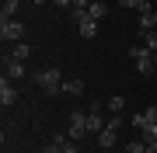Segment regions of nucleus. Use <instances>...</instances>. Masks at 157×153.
Returning a JSON list of instances; mask_svg holds the SVG:
<instances>
[{"mask_svg": "<svg viewBox=\"0 0 157 153\" xmlns=\"http://www.w3.org/2000/svg\"><path fill=\"white\" fill-rule=\"evenodd\" d=\"M35 87H39L42 94H59L63 91V73L56 66H45V70L35 73Z\"/></svg>", "mask_w": 157, "mask_h": 153, "instance_id": "nucleus-1", "label": "nucleus"}, {"mask_svg": "<svg viewBox=\"0 0 157 153\" xmlns=\"http://www.w3.org/2000/svg\"><path fill=\"white\" fill-rule=\"evenodd\" d=\"M129 56H133V63H136V70H140V73L143 77H150L154 73V52L150 49H147V46H133V49H129Z\"/></svg>", "mask_w": 157, "mask_h": 153, "instance_id": "nucleus-2", "label": "nucleus"}, {"mask_svg": "<svg viewBox=\"0 0 157 153\" xmlns=\"http://www.w3.org/2000/svg\"><path fill=\"white\" fill-rule=\"evenodd\" d=\"M0 38H4V42H21L25 38V24L14 21V17H11V21H0Z\"/></svg>", "mask_w": 157, "mask_h": 153, "instance_id": "nucleus-3", "label": "nucleus"}, {"mask_svg": "<svg viewBox=\"0 0 157 153\" xmlns=\"http://www.w3.org/2000/svg\"><path fill=\"white\" fill-rule=\"evenodd\" d=\"M70 139H84L87 136V115L84 111H73L70 115V132H67Z\"/></svg>", "mask_w": 157, "mask_h": 153, "instance_id": "nucleus-4", "label": "nucleus"}, {"mask_svg": "<svg viewBox=\"0 0 157 153\" xmlns=\"http://www.w3.org/2000/svg\"><path fill=\"white\" fill-rule=\"evenodd\" d=\"M133 125L143 129V143H157V122H147V115H133Z\"/></svg>", "mask_w": 157, "mask_h": 153, "instance_id": "nucleus-5", "label": "nucleus"}, {"mask_svg": "<svg viewBox=\"0 0 157 153\" xmlns=\"http://www.w3.org/2000/svg\"><path fill=\"white\" fill-rule=\"evenodd\" d=\"M4 70H7V80H21L25 77V63L14 59V56H4Z\"/></svg>", "mask_w": 157, "mask_h": 153, "instance_id": "nucleus-6", "label": "nucleus"}, {"mask_svg": "<svg viewBox=\"0 0 157 153\" xmlns=\"http://www.w3.org/2000/svg\"><path fill=\"white\" fill-rule=\"evenodd\" d=\"M77 31L84 35V38H94V35H98V21H94L91 14H84V17L77 21Z\"/></svg>", "mask_w": 157, "mask_h": 153, "instance_id": "nucleus-7", "label": "nucleus"}, {"mask_svg": "<svg viewBox=\"0 0 157 153\" xmlns=\"http://www.w3.org/2000/svg\"><path fill=\"white\" fill-rule=\"evenodd\" d=\"M14 101H17V91L7 84V77H4V80H0V104H4V108H11Z\"/></svg>", "mask_w": 157, "mask_h": 153, "instance_id": "nucleus-8", "label": "nucleus"}, {"mask_svg": "<svg viewBox=\"0 0 157 153\" xmlns=\"http://www.w3.org/2000/svg\"><path fill=\"white\" fill-rule=\"evenodd\" d=\"M115 132H119V129H108V125H105V129L98 132V146H101V150H112V146H115Z\"/></svg>", "mask_w": 157, "mask_h": 153, "instance_id": "nucleus-9", "label": "nucleus"}, {"mask_svg": "<svg viewBox=\"0 0 157 153\" xmlns=\"http://www.w3.org/2000/svg\"><path fill=\"white\" fill-rule=\"evenodd\" d=\"M108 125V118H101V111H87V132H101Z\"/></svg>", "mask_w": 157, "mask_h": 153, "instance_id": "nucleus-10", "label": "nucleus"}, {"mask_svg": "<svg viewBox=\"0 0 157 153\" xmlns=\"http://www.w3.org/2000/svg\"><path fill=\"white\" fill-rule=\"evenodd\" d=\"M154 28H157V7H154L150 14H143V17H140V35H147V31H154Z\"/></svg>", "mask_w": 157, "mask_h": 153, "instance_id": "nucleus-11", "label": "nucleus"}, {"mask_svg": "<svg viewBox=\"0 0 157 153\" xmlns=\"http://www.w3.org/2000/svg\"><path fill=\"white\" fill-rule=\"evenodd\" d=\"M63 94L80 97V94H84V80H63Z\"/></svg>", "mask_w": 157, "mask_h": 153, "instance_id": "nucleus-12", "label": "nucleus"}, {"mask_svg": "<svg viewBox=\"0 0 157 153\" xmlns=\"http://www.w3.org/2000/svg\"><path fill=\"white\" fill-rule=\"evenodd\" d=\"M87 14L94 17V21H101V17L108 14V4H105V0H91V7H87Z\"/></svg>", "mask_w": 157, "mask_h": 153, "instance_id": "nucleus-13", "label": "nucleus"}, {"mask_svg": "<svg viewBox=\"0 0 157 153\" xmlns=\"http://www.w3.org/2000/svg\"><path fill=\"white\" fill-rule=\"evenodd\" d=\"M11 56L25 63V59H28V56H32V46H28V42H14V49H11Z\"/></svg>", "mask_w": 157, "mask_h": 153, "instance_id": "nucleus-14", "label": "nucleus"}, {"mask_svg": "<svg viewBox=\"0 0 157 153\" xmlns=\"http://www.w3.org/2000/svg\"><path fill=\"white\" fill-rule=\"evenodd\" d=\"M17 7H21L17 0H4V11H0V17H4V21H11V17L17 14Z\"/></svg>", "mask_w": 157, "mask_h": 153, "instance_id": "nucleus-15", "label": "nucleus"}, {"mask_svg": "<svg viewBox=\"0 0 157 153\" xmlns=\"http://www.w3.org/2000/svg\"><path fill=\"white\" fill-rule=\"evenodd\" d=\"M122 94H115V97H108V101H105V108H108V111H112V115H119V111H122Z\"/></svg>", "mask_w": 157, "mask_h": 153, "instance_id": "nucleus-16", "label": "nucleus"}, {"mask_svg": "<svg viewBox=\"0 0 157 153\" xmlns=\"http://www.w3.org/2000/svg\"><path fill=\"white\" fill-rule=\"evenodd\" d=\"M126 153H147V143H143V139H133V143L126 146Z\"/></svg>", "mask_w": 157, "mask_h": 153, "instance_id": "nucleus-17", "label": "nucleus"}, {"mask_svg": "<svg viewBox=\"0 0 157 153\" xmlns=\"http://www.w3.org/2000/svg\"><path fill=\"white\" fill-rule=\"evenodd\" d=\"M143 38H147V49H150V52H157V31H147Z\"/></svg>", "mask_w": 157, "mask_h": 153, "instance_id": "nucleus-18", "label": "nucleus"}, {"mask_svg": "<svg viewBox=\"0 0 157 153\" xmlns=\"http://www.w3.org/2000/svg\"><path fill=\"white\" fill-rule=\"evenodd\" d=\"M42 153H63V146H59L56 139H49V143H45V146H42Z\"/></svg>", "mask_w": 157, "mask_h": 153, "instance_id": "nucleus-19", "label": "nucleus"}, {"mask_svg": "<svg viewBox=\"0 0 157 153\" xmlns=\"http://www.w3.org/2000/svg\"><path fill=\"white\" fill-rule=\"evenodd\" d=\"M143 0H119V7H129V11H140Z\"/></svg>", "mask_w": 157, "mask_h": 153, "instance_id": "nucleus-20", "label": "nucleus"}, {"mask_svg": "<svg viewBox=\"0 0 157 153\" xmlns=\"http://www.w3.org/2000/svg\"><path fill=\"white\" fill-rule=\"evenodd\" d=\"M63 153H77V139H67V143H63Z\"/></svg>", "mask_w": 157, "mask_h": 153, "instance_id": "nucleus-21", "label": "nucleus"}, {"mask_svg": "<svg viewBox=\"0 0 157 153\" xmlns=\"http://www.w3.org/2000/svg\"><path fill=\"white\" fill-rule=\"evenodd\" d=\"M143 115H147V122H157V104H150V108H147Z\"/></svg>", "mask_w": 157, "mask_h": 153, "instance_id": "nucleus-22", "label": "nucleus"}, {"mask_svg": "<svg viewBox=\"0 0 157 153\" xmlns=\"http://www.w3.org/2000/svg\"><path fill=\"white\" fill-rule=\"evenodd\" d=\"M147 153H157V143H147Z\"/></svg>", "mask_w": 157, "mask_h": 153, "instance_id": "nucleus-23", "label": "nucleus"}, {"mask_svg": "<svg viewBox=\"0 0 157 153\" xmlns=\"http://www.w3.org/2000/svg\"><path fill=\"white\" fill-rule=\"evenodd\" d=\"M154 66H157V52H154Z\"/></svg>", "mask_w": 157, "mask_h": 153, "instance_id": "nucleus-24", "label": "nucleus"}]
</instances>
